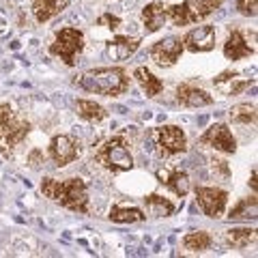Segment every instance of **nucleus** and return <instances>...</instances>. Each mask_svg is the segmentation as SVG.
Returning a JSON list of instances; mask_svg holds the SVG:
<instances>
[{"label":"nucleus","instance_id":"1a4fd4ad","mask_svg":"<svg viewBox=\"0 0 258 258\" xmlns=\"http://www.w3.org/2000/svg\"><path fill=\"white\" fill-rule=\"evenodd\" d=\"M183 39L179 37H168V39H161V41H157L155 45L151 47V60L159 64V67H172V64H176V60L181 58L183 54Z\"/></svg>","mask_w":258,"mask_h":258},{"label":"nucleus","instance_id":"cd10ccee","mask_svg":"<svg viewBox=\"0 0 258 258\" xmlns=\"http://www.w3.org/2000/svg\"><path fill=\"white\" fill-rule=\"evenodd\" d=\"M237 9L245 18H254L258 13V0H237Z\"/></svg>","mask_w":258,"mask_h":258},{"label":"nucleus","instance_id":"9b49d317","mask_svg":"<svg viewBox=\"0 0 258 258\" xmlns=\"http://www.w3.org/2000/svg\"><path fill=\"white\" fill-rule=\"evenodd\" d=\"M78 155H80V144H78L76 138H71V136H67V134H60V136H56V138H52L50 157L58 168L71 164Z\"/></svg>","mask_w":258,"mask_h":258},{"label":"nucleus","instance_id":"c756f323","mask_svg":"<svg viewBox=\"0 0 258 258\" xmlns=\"http://www.w3.org/2000/svg\"><path fill=\"white\" fill-rule=\"evenodd\" d=\"M211 164H213V170H220L224 176H228V172H230V170H228V164H226V161L215 159V157H213V159H211Z\"/></svg>","mask_w":258,"mask_h":258},{"label":"nucleus","instance_id":"f257e3e1","mask_svg":"<svg viewBox=\"0 0 258 258\" xmlns=\"http://www.w3.org/2000/svg\"><path fill=\"white\" fill-rule=\"evenodd\" d=\"M76 84L80 88H84L86 93L116 97V95H123L129 88V76L123 67H101V69H91L82 74L76 80Z\"/></svg>","mask_w":258,"mask_h":258},{"label":"nucleus","instance_id":"b1692460","mask_svg":"<svg viewBox=\"0 0 258 258\" xmlns=\"http://www.w3.org/2000/svg\"><path fill=\"white\" fill-rule=\"evenodd\" d=\"M76 110L84 120H91V123H101V120L108 116V112L103 110L99 103L88 101V99H78L76 101Z\"/></svg>","mask_w":258,"mask_h":258},{"label":"nucleus","instance_id":"412c9836","mask_svg":"<svg viewBox=\"0 0 258 258\" xmlns=\"http://www.w3.org/2000/svg\"><path fill=\"white\" fill-rule=\"evenodd\" d=\"M110 220L116 222V224H136V222H144L147 220V215H144V211H140V209L136 207H112L110 209Z\"/></svg>","mask_w":258,"mask_h":258},{"label":"nucleus","instance_id":"7c9ffc66","mask_svg":"<svg viewBox=\"0 0 258 258\" xmlns=\"http://www.w3.org/2000/svg\"><path fill=\"white\" fill-rule=\"evenodd\" d=\"M249 183H252V189L256 191V170L252 172V181H249Z\"/></svg>","mask_w":258,"mask_h":258},{"label":"nucleus","instance_id":"a211bd4d","mask_svg":"<svg viewBox=\"0 0 258 258\" xmlns=\"http://www.w3.org/2000/svg\"><path fill=\"white\" fill-rule=\"evenodd\" d=\"M140 47V39H136V37H116V39H112L110 45H108V54L112 56V58H116V60H127L129 56H132L136 50Z\"/></svg>","mask_w":258,"mask_h":258},{"label":"nucleus","instance_id":"393cba45","mask_svg":"<svg viewBox=\"0 0 258 258\" xmlns=\"http://www.w3.org/2000/svg\"><path fill=\"white\" fill-rule=\"evenodd\" d=\"M183 245H185V249H189V252H205V249L211 247V235L205 230L189 232V235H185Z\"/></svg>","mask_w":258,"mask_h":258},{"label":"nucleus","instance_id":"6e6552de","mask_svg":"<svg viewBox=\"0 0 258 258\" xmlns=\"http://www.w3.org/2000/svg\"><path fill=\"white\" fill-rule=\"evenodd\" d=\"M196 200L207 217L217 220V217H222L226 211L228 194L220 187H205V185H200V187H196Z\"/></svg>","mask_w":258,"mask_h":258},{"label":"nucleus","instance_id":"0eeeda50","mask_svg":"<svg viewBox=\"0 0 258 258\" xmlns=\"http://www.w3.org/2000/svg\"><path fill=\"white\" fill-rule=\"evenodd\" d=\"M153 140L159 149L161 155H176L187 149V138H185L183 129L176 125H164L153 132Z\"/></svg>","mask_w":258,"mask_h":258},{"label":"nucleus","instance_id":"dca6fc26","mask_svg":"<svg viewBox=\"0 0 258 258\" xmlns=\"http://www.w3.org/2000/svg\"><path fill=\"white\" fill-rule=\"evenodd\" d=\"M168 20V7L164 3H149L142 9V22L147 32H157Z\"/></svg>","mask_w":258,"mask_h":258},{"label":"nucleus","instance_id":"a878e982","mask_svg":"<svg viewBox=\"0 0 258 258\" xmlns=\"http://www.w3.org/2000/svg\"><path fill=\"white\" fill-rule=\"evenodd\" d=\"M230 220H256V196L243 198L230 209Z\"/></svg>","mask_w":258,"mask_h":258},{"label":"nucleus","instance_id":"f3484780","mask_svg":"<svg viewBox=\"0 0 258 258\" xmlns=\"http://www.w3.org/2000/svg\"><path fill=\"white\" fill-rule=\"evenodd\" d=\"M64 7H67V0H32V15L37 22H47L56 18Z\"/></svg>","mask_w":258,"mask_h":258},{"label":"nucleus","instance_id":"6ab92c4d","mask_svg":"<svg viewBox=\"0 0 258 258\" xmlns=\"http://www.w3.org/2000/svg\"><path fill=\"white\" fill-rule=\"evenodd\" d=\"M247 86H249L247 80H241L239 74H232V71H224V74L215 78V88L222 95H239Z\"/></svg>","mask_w":258,"mask_h":258},{"label":"nucleus","instance_id":"2eb2a0df","mask_svg":"<svg viewBox=\"0 0 258 258\" xmlns=\"http://www.w3.org/2000/svg\"><path fill=\"white\" fill-rule=\"evenodd\" d=\"M254 50L245 43L241 30H230L228 32V39L224 43V56L228 60H239V58H245V56H252Z\"/></svg>","mask_w":258,"mask_h":258},{"label":"nucleus","instance_id":"aec40b11","mask_svg":"<svg viewBox=\"0 0 258 258\" xmlns=\"http://www.w3.org/2000/svg\"><path fill=\"white\" fill-rule=\"evenodd\" d=\"M134 78L138 80V84L144 93H147V97H155L161 93V88H164V82H161L159 78H155L151 74V71L147 67H138L134 71Z\"/></svg>","mask_w":258,"mask_h":258},{"label":"nucleus","instance_id":"9d476101","mask_svg":"<svg viewBox=\"0 0 258 258\" xmlns=\"http://www.w3.org/2000/svg\"><path fill=\"white\" fill-rule=\"evenodd\" d=\"M200 144L213 147L215 151H222V153H235L237 151L235 136H232L228 125H224V123H215V125L209 127L207 132L200 136Z\"/></svg>","mask_w":258,"mask_h":258},{"label":"nucleus","instance_id":"423d86ee","mask_svg":"<svg viewBox=\"0 0 258 258\" xmlns=\"http://www.w3.org/2000/svg\"><path fill=\"white\" fill-rule=\"evenodd\" d=\"M84 50V35L82 30L78 28H62L56 32V39L54 43L50 45V54L52 56H58V58L69 64V67H74L76 64V58L78 54Z\"/></svg>","mask_w":258,"mask_h":258},{"label":"nucleus","instance_id":"39448f33","mask_svg":"<svg viewBox=\"0 0 258 258\" xmlns=\"http://www.w3.org/2000/svg\"><path fill=\"white\" fill-rule=\"evenodd\" d=\"M222 3L224 0H185L183 5L168 7V20L174 26H187V24L209 18L215 9H220Z\"/></svg>","mask_w":258,"mask_h":258},{"label":"nucleus","instance_id":"4be33fe9","mask_svg":"<svg viewBox=\"0 0 258 258\" xmlns=\"http://www.w3.org/2000/svg\"><path fill=\"white\" fill-rule=\"evenodd\" d=\"M144 205H147V213L153 217H168L174 213V205L168 198L159 196V194H151V196L144 198Z\"/></svg>","mask_w":258,"mask_h":258},{"label":"nucleus","instance_id":"ddd939ff","mask_svg":"<svg viewBox=\"0 0 258 258\" xmlns=\"http://www.w3.org/2000/svg\"><path fill=\"white\" fill-rule=\"evenodd\" d=\"M157 179H159L161 185H166L168 189H172L179 198H185L189 194V187H191L189 176H187V172L179 170V168H172V170H159Z\"/></svg>","mask_w":258,"mask_h":258},{"label":"nucleus","instance_id":"4468645a","mask_svg":"<svg viewBox=\"0 0 258 258\" xmlns=\"http://www.w3.org/2000/svg\"><path fill=\"white\" fill-rule=\"evenodd\" d=\"M176 99L187 108H205L213 103V97L203 88H196L191 84H179L176 86Z\"/></svg>","mask_w":258,"mask_h":258},{"label":"nucleus","instance_id":"c85d7f7f","mask_svg":"<svg viewBox=\"0 0 258 258\" xmlns=\"http://www.w3.org/2000/svg\"><path fill=\"white\" fill-rule=\"evenodd\" d=\"M97 24H99V26H103V28L114 30V28H118V26H120V20L116 18V15H112V13H103L101 18L97 20Z\"/></svg>","mask_w":258,"mask_h":258},{"label":"nucleus","instance_id":"7ed1b4c3","mask_svg":"<svg viewBox=\"0 0 258 258\" xmlns=\"http://www.w3.org/2000/svg\"><path fill=\"white\" fill-rule=\"evenodd\" d=\"M95 159H97V164H101L106 170L114 172V174L127 172L134 168L132 151H129L125 138H120V136L101 142V147L95 153Z\"/></svg>","mask_w":258,"mask_h":258},{"label":"nucleus","instance_id":"f8f14e48","mask_svg":"<svg viewBox=\"0 0 258 258\" xmlns=\"http://www.w3.org/2000/svg\"><path fill=\"white\" fill-rule=\"evenodd\" d=\"M215 26H211V24H205V26H198L189 30L187 35L183 37V47L189 52H209L215 47Z\"/></svg>","mask_w":258,"mask_h":258},{"label":"nucleus","instance_id":"5701e85b","mask_svg":"<svg viewBox=\"0 0 258 258\" xmlns=\"http://www.w3.org/2000/svg\"><path fill=\"white\" fill-rule=\"evenodd\" d=\"M256 241V230L254 228H232L226 232V243L232 249H243L249 243Z\"/></svg>","mask_w":258,"mask_h":258},{"label":"nucleus","instance_id":"20e7f679","mask_svg":"<svg viewBox=\"0 0 258 258\" xmlns=\"http://www.w3.org/2000/svg\"><path fill=\"white\" fill-rule=\"evenodd\" d=\"M30 132V123L13 114L11 106H0V153L9 155Z\"/></svg>","mask_w":258,"mask_h":258},{"label":"nucleus","instance_id":"bb28decb","mask_svg":"<svg viewBox=\"0 0 258 258\" xmlns=\"http://www.w3.org/2000/svg\"><path fill=\"white\" fill-rule=\"evenodd\" d=\"M230 120L232 123H241V125H249L256 123V108L249 103H239L230 110Z\"/></svg>","mask_w":258,"mask_h":258},{"label":"nucleus","instance_id":"f03ea898","mask_svg":"<svg viewBox=\"0 0 258 258\" xmlns=\"http://www.w3.org/2000/svg\"><path fill=\"white\" fill-rule=\"evenodd\" d=\"M41 191L50 200H54V203L69 209V211H76V213L88 211V189L82 179H64V181L43 179Z\"/></svg>","mask_w":258,"mask_h":258}]
</instances>
